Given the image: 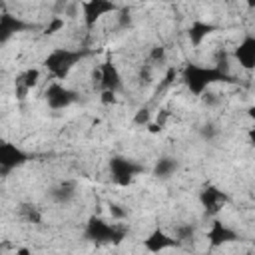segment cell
Listing matches in <instances>:
<instances>
[{
  "mask_svg": "<svg viewBox=\"0 0 255 255\" xmlns=\"http://www.w3.org/2000/svg\"><path fill=\"white\" fill-rule=\"evenodd\" d=\"M110 167H112V177H114L116 183H120V185H128V183L131 181V177H133L137 171H141L139 165H135L133 161L124 159V157H114V159L110 161Z\"/></svg>",
  "mask_w": 255,
  "mask_h": 255,
  "instance_id": "obj_1",
  "label": "cell"
},
{
  "mask_svg": "<svg viewBox=\"0 0 255 255\" xmlns=\"http://www.w3.org/2000/svg\"><path fill=\"white\" fill-rule=\"evenodd\" d=\"M46 98H48V106H50L52 110H62V108L70 106V104L76 100V92L66 90V88L60 86V84H52V86L46 90Z\"/></svg>",
  "mask_w": 255,
  "mask_h": 255,
  "instance_id": "obj_2",
  "label": "cell"
},
{
  "mask_svg": "<svg viewBox=\"0 0 255 255\" xmlns=\"http://www.w3.org/2000/svg\"><path fill=\"white\" fill-rule=\"evenodd\" d=\"M102 70V82H100V90L102 92H118L122 88V78L118 68L112 62H106L100 66Z\"/></svg>",
  "mask_w": 255,
  "mask_h": 255,
  "instance_id": "obj_3",
  "label": "cell"
},
{
  "mask_svg": "<svg viewBox=\"0 0 255 255\" xmlns=\"http://www.w3.org/2000/svg\"><path fill=\"white\" fill-rule=\"evenodd\" d=\"M24 159H26V155H24L16 145L4 143V145L0 147V163H2V171H4V173H6L8 169L20 165Z\"/></svg>",
  "mask_w": 255,
  "mask_h": 255,
  "instance_id": "obj_4",
  "label": "cell"
},
{
  "mask_svg": "<svg viewBox=\"0 0 255 255\" xmlns=\"http://www.w3.org/2000/svg\"><path fill=\"white\" fill-rule=\"evenodd\" d=\"M175 245H179V241L175 237H167L163 231H153L145 239V247L149 251H153V253H159V251H163L167 247H175Z\"/></svg>",
  "mask_w": 255,
  "mask_h": 255,
  "instance_id": "obj_5",
  "label": "cell"
},
{
  "mask_svg": "<svg viewBox=\"0 0 255 255\" xmlns=\"http://www.w3.org/2000/svg\"><path fill=\"white\" fill-rule=\"evenodd\" d=\"M52 199L56 201V203H60V205H64V203H70L74 197H76V185H74V181H62L60 185H56L54 189H52Z\"/></svg>",
  "mask_w": 255,
  "mask_h": 255,
  "instance_id": "obj_6",
  "label": "cell"
},
{
  "mask_svg": "<svg viewBox=\"0 0 255 255\" xmlns=\"http://www.w3.org/2000/svg\"><path fill=\"white\" fill-rule=\"evenodd\" d=\"M201 201H203V205H205V209H207V211H217V209L223 205L225 195H223V191L207 189V191H203V193H201Z\"/></svg>",
  "mask_w": 255,
  "mask_h": 255,
  "instance_id": "obj_7",
  "label": "cell"
},
{
  "mask_svg": "<svg viewBox=\"0 0 255 255\" xmlns=\"http://www.w3.org/2000/svg\"><path fill=\"white\" fill-rule=\"evenodd\" d=\"M209 239H211V245H221V243H227V241H235L237 239V233H233L231 229L223 227L221 223H217L213 227V231L209 233Z\"/></svg>",
  "mask_w": 255,
  "mask_h": 255,
  "instance_id": "obj_8",
  "label": "cell"
},
{
  "mask_svg": "<svg viewBox=\"0 0 255 255\" xmlns=\"http://www.w3.org/2000/svg\"><path fill=\"white\" fill-rule=\"evenodd\" d=\"M175 169H177V161L173 157H161V159H157L153 173L157 177H171L175 173Z\"/></svg>",
  "mask_w": 255,
  "mask_h": 255,
  "instance_id": "obj_9",
  "label": "cell"
},
{
  "mask_svg": "<svg viewBox=\"0 0 255 255\" xmlns=\"http://www.w3.org/2000/svg\"><path fill=\"white\" fill-rule=\"evenodd\" d=\"M38 80H40V70H36V68H30V70H26L24 74H20L16 82H20V84H24L28 90H32V88L38 84Z\"/></svg>",
  "mask_w": 255,
  "mask_h": 255,
  "instance_id": "obj_10",
  "label": "cell"
},
{
  "mask_svg": "<svg viewBox=\"0 0 255 255\" xmlns=\"http://www.w3.org/2000/svg\"><path fill=\"white\" fill-rule=\"evenodd\" d=\"M165 58H167V52H165V48L163 46H153L151 50H149V66H155V64H163L165 62Z\"/></svg>",
  "mask_w": 255,
  "mask_h": 255,
  "instance_id": "obj_11",
  "label": "cell"
},
{
  "mask_svg": "<svg viewBox=\"0 0 255 255\" xmlns=\"http://www.w3.org/2000/svg\"><path fill=\"white\" fill-rule=\"evenodd\" d=\"M201 102H203L207 108H217V106L221 104V96H219L217 92H213V90H205V92L201 94Z\"/></svg>",
  "mask_w": 255,
  "mask_h": 255,
  "instance_id": "obj_12",
  "label": "cell"
},
{
  "mask_svg": "<svg viewBox=\"0 0 255 255\" xmlns=\"http://www.w3.org/2000/svg\"><path fill=\"white\" fill-rule=\"evenodd\" d=\"M108 211H110L112 219H116V221H122V219L128 217V211H126L122 205H118V203H110V205H108Z\"/></svg>",
  "mask_w": 255,
  "mask_h": 255,
  "instance_id": "obj_13",
  "label": "cell"
},
{
  "mask_svg": "<svg viewBox=\"0 0 255 255\" xmlns=\"http://www.w3.org/2000/svg\"><path fill=\"white\" fill-rule=\"evenodd\" d=\"M199 133H201V137H203V139L211 141V139H213V137H215V135L219 133V129H217V128H215L213 124H205V126H203L201 129H199Z\"/></svg>",
  "mask_w": 255,
  "mask_h": 255,
  "instance_id": "obj_14",
  "label": "cell"
},
{
  "mask_svg": "<svg viewBox=\"0 0 255 255\" xmlns=\"http://www.w3.org/2000/svg\"><path fill=\"white\" fill-rule=\"evenodd\" d=\"M149 122V110L147 108H141L135 116V124H147Z\"/></svg>",
  "mask_w": 255,
  "mask_h": 255,
  "instance_id": "obj_15",
  "label": "cell"
},
{
  "mask_svg": "<svg viewBox=\"0 0 255 255\" xmlns=\"http://www.w3.org/2000/svg\"><path fill=\"white\" fill-rule=\"evenodd\" d=\"M102 104H114L116 102V92H102Z\"/></svg>",
  "mask_w": 255,
  "mask_h": 255,
  "instance_id": "obj_16",
  "label": "cell"
},
{
  "mask_svg": "<svg viewBox=\"0 0 255 255\" xmlns=\"http://www.w3.org/2000/svg\"><path fill=\"white\" fill-rule=\"evenodd\" d=\"M247 116H249L251 120H255V106H251V108H249V112H247Z\"/></svg>",
  "mask_w": 255,
  "mask_h": 255,
  "instance_id": "obj_17",
  "label": "cell"
},
{
  "mask_svg": "<svg viewBox=\"0 0 255 255\" xmlns=\"http://www.w3.org/2000/svg\"><path fill=\"white\" fill-rule=\"evenodd\" d=\"M249 137H251V141L255 143V126H253L251 129H249Z\"/></svg>",
  "mask_w": 255,
  "mask_h": 255,
  "instance_id": "obj_18",
  "label": "cell"
}]
</instances>
